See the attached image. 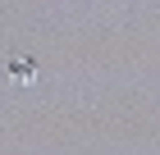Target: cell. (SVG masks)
Listing matches in <instances>:
<instances>
[{
  "instance_id": "6da1fadb",
  "label": "cell",
  "mask_w": 160,
  "mask_h": 155,
  "mask_svg": "<svg viewBox=\"0 0 160 155\" xmlns=\"http://www.w3.org/2000/svg\"><path fill=\"white\" fill-rule=\"evenodd\" d=\"M9 69H14V78H18V82H28V78H32V64H28V60H14Z\"/></svg>"
}]
</instances>
